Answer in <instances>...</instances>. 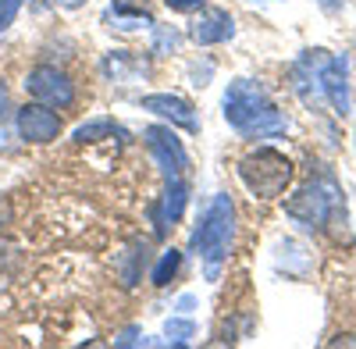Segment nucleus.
<instances>
[{
    "label": "nucleus",
    "instance_id": "obj_3",
    "mask_svg": "<svg viewBox=\"0 0 356 349\" xmlns=\"http://www.w3.org/2000/svg\"><path fill=\"white\" fill-rule=\"evenodd\" d=\"M339 211H346V193L332 174H317L285 200V218L303 232H324Z\"/></svg>",
    "mask_w": 356,
    "mask_h": 349
},
{
    "label": "nucleus",
    "instance_id": "obj_1",
    "mask_svg": "<svg viewBox=\"0 0 356 349\" xmlns=\"http://www.w3.org/2000/svg\"><path fill=\"white\" fill-rule=\"evenodd\" d=\"M221 114L228 129L246 139H275L289 132V118L257 79H232L221 93Z\"/></svg>",
    "mask_w": 356,
    "mask_h": 349
},
{
    "label": "nucleus",
    "instance_id": "obj_25",
    "mask_svg": "<svg viewBox=\"0 0 356 349\" xmlns=\"http://www.w3.org/2000/svg\"><path fill=\"white\" fill-rule=\"evenodd\" d=\"M193 307H196V300H193V296H182V300H178V310H182V314H189Z\"/></svg>",
    "mask_w": 356,
    "mask_h": 349
},
{
    "label": "nucleus",
    "instance_id": "obj_6",
    "mask_svg": "<svg viewBox=\"0 0 356 349\" xmlns=\"http://www.w3.org/2000/svg\"><path fill=\"white\" fill-rule=\"evenodd\" d=\"M143 143H146V150H150V157L157 161V168L164 171V182L186 179L189 154L182 147V139L175 136V125H150V129H143Z\"/></svg>",
    "mask_w": 356,
    "mask_h": 349
},
{
    "label": "nucleus",
    "instance_id": "obj_21",
    "mask_svg": "<svg viewBox=\"0 0 356 349\" xmlns=\"http://www.w3.org/2000/svg\"><path fill=\"white\" fill-rule=\"evenodd\" d=\"M139 335H143V328H125L122 335L114 339V346H139V342H143Z\"/></svg>",
    "mask_w": 356,
    "mask_h": 349
},
{
    "label": "nucleus",
    "instance_id": "obj_18",
    "mask_svg": "<svg viewBox=\"0 0 356 349\" xmlns=\"http://www.w3.org/2000/svg\"><path fill=\"white\" fill-rule=\"evenodd\" d=\"M164 335H168V342H175V346H186V342L196 335V325L189 321V317H171V321L164 325Z\"/></svg>",
    "mask_w": 356,
    "mask_h": 349
},
{
    "label": "nucleus",
    "instance_id": "obj_26",
    "mask_svg": "<svg viewBox=\"0 0 356 349\" xmlns=\"http://www.w3.org/2000/svg\"><path fill=\"white\" fill-rule=\"evenodd\" d=\"M8 218H11V211H8V203H0V225H8Z\"/></svg>",
    "mask_w": 356,
    "mask_h": 349
},
{
    "label": "nucleus",
    "instance_id": "obj_19",
    "mask_svg": "<svg viewBox=\"0 0 356 349\" xmlns=\"http://www.w3.org/2000/svg\"><path fill=\"white\" fill-rule=\"evenodd\" d=\"M22 4H25V0H0V36H4L8 29L15 25V18H18Z\"/></svg>",
    "mask_w": 356,
    "mask_h": 349
},
{
    "label": "nucleus",
    "instance_id": "obj_15",
    "mask_svg": "<svg viewBox=\"0 0 356 349\" xmlns=\"http://www.w3.org/2000/svg\"><path fill=\"white\" fill-rule=\"evenodd\" d=\"M107 136H125V129L118 125L114 118H89L86 125L75 129V143H97V139H107Z\"/></svg>",
    "mask_w": 356,
    "mask_h": 349
},
{
    "label": "nucleus",
    "instance_id": "obj_13",
    "mask_svg": "<svg viewBox=\"0 0 356 349\" xmlns=\"http://www.w3.org/2000/svg\"><path fill=\"white\" fill-rule=\"evenodd\" d=\"M186 200H189L186 179H171V182H164V196H161V203L154 207L157 232H168V225L175 228V221L182 218V211H186Z\"/></svg>",
    "mask_w": 356,
    "mask_h": 349
},
{
    "label": "nucleus",
    "instance_id": "obj_24",
    "mask_svg": "<svg viewBox=\"0 0 356 349\" xmlns=\"http://www.w3.org/2000/svg\"><path fill=\"white\" fill-rule=\"evenodd\" d=\"M43 4H54V8H65V11H79L86 0H43Z\"/></svg>",
    "mask_w": 356,
    "mask_h": 349
},
{
    "label": "nucleus",
    "instance_id": "obj_16",
    "mask_svg": "<svg viewBox=\"0 0 356 349\" xmlns=\"http://www.w3.org/2000/svg\"><path fill=\"white\" fill-rule=\"evenodd\" d=\"M150 54H157V57H164V54H175L178 50V43H182V33H178L175 25H157L154 22V29H150Z\"/></svg>",
    "mask_w": 356,
    "mask_h": 349
},
{
    "label": "nucleus",
    "instance_id": "obj_4",
    "mask_svg": "<svg viewBox=\"0 0 356 349\" xmlns=\"http://www.w3.org/2000/svg\"><path fill=\"white\" fill-rule=\"evenodd\" d=\"M292 174H296L292 161L275 147H257L239 161V179L250 189V196H257V200L285 196V189L292 186Z\"/></svg>",
    "mask_w": 356,
    "mask_h": 349
},
{
    "label": "nucleus",
    "instance_id": "obj_22",
    "mask_svg": "<svg viewBox=\"0 0 356 349\" xmlns=\"http://www.w3.org/2000/svg\"><path fill=\"white\" fill-rule=\"evenodd\" d=\"M8 111H11V90H8V82L0 79V122H4Z\"/></svg>",
    "mask_w": 356,
    "mask_h": 349
},
{
    "label": "nucleus",
    "instance_id": "obj_23",
    "mask_svg": "<svg viewBox=\"0 0 356 349\" xmlns=\"http://www.w3.org/2000/svg\"><path fill=\"white\" fill-rule=\"evenodd\" d=\"M314 4H317L324 15H335V11H342V4H346V0H314Z\"/></svg>",
    "mask_w": 356,
    "mask_h": 349
},
{
    "label": "nucleus",
    "instance_id": "obj_8",
    "mask_svg": "<svg viewBox=\"0 0 356 349\" xmlns=\"http://www.w3.org/2000/svg\"><path fill=\"white\" fill-rule=\"evenodd\" d=\"M15 129L25 143H36V147H43V143H54L57 136H61V114H57L54 107L47 104H25L18 111V118H15Z\"/></svg>",
    "mask_w": 356,
    "mask_h": 349
},
{
    "label": "nucleus",
    "instance_id": "obj_14",
    "mask_svg": "<svg viewBox=\"0 0 356 349\" xmlns=\"http://www.w3.org/2000/svg\"><path fill=\"white\" fill-rule=\"evenodd\" d=\"M146 243H132V246H125L122 253L114 257V275L122 278V285H136L139 278H143V268H146Z\"/></svg>",
    "mask_w": 356,
    "mask_h": 349
},
{
    "label": "nucleus",
    "instance_id": "obj_10",
    "mask_svg": "<svg viewBox=\"0 0 356 349\" xmlns=\"http://www.w3.org/2000/svg\"><path fill=\"white\" fill-rule=\"evenodd\" d=\"M235 36V18L225 11V8H200V15L193 18L189 25V40L196 47H218V43H228Z\"/></svg>",
    "mask_w": 356,
    "mask_h": 349
},
{
    "label": "nucleus",
    "instance_id": "obj_2",
    "mask_svg": "<svg viewBox=\"0 0 356 349\" xmlns=\"http://www.w3.org/2000/svg\"><path fill=\"white\" fill-rule=\"evenodd\" d=\"M232 236H235V203L228 193H218L207 207L200 228L193 232V246L200 250L203 260V278L218 282L221 268L228 264V250H232Z\"/></svg>",
    "mask_w": 356,
    "mask_h": 349
},
{
    "label": "nucleus",
    "instance_id": "obj_12",
    "mask_svg": "<svg viewBox=\"0 0 356 349\" xmlns=\"http://www.w3.org/2000/svg\"><path fill=\"white\" fill-rule=\"evenodd\" d=\"M104 25L118 33H139V29H154V11L146 0H111L104 11Z\"/></svg>",
    "mask_w": 356,
    "mask_h": 349
},
{
    "label": "nucleus",
    "instance_id": "obj_17",
    "mask_svg": "<svg viewBox=\"0 0 356 349\" xmlns=\"http://www.w3.org/2000/svg\"><path fill=\"white\" fill-rule=\"evenodd\" d=\"M178 268H182V253H178V250H164V253H161V260H157V268L150 271V282L164 289V285L178 275Z\"/></svg>",
    "mask_w": 356,
    "mask_h": 349
},
{
    "label": "nucleus",
    "instance_id": "obj_7",
    "mask_svg": "<svg viewBox=\"0 0 356 349\" xmlns=\"http://www.w3.org/2000/svg\"><path fill=\"white\" fill-rule=\"evenodd\" d=\"M321 97L328 100V107L346 118L353 107V93H349V57L346 54H328L321 65Z\"/></svg>",
    "mask_w": 356,
    "mask_h": 349
},
{
    "label": "nucleus",
    "instance_id": "obj_11",
    "mask_svg": "<svg viewBox=\"0 0 356 349\" xmlns=\"http://www.w3.org/2000/svg\"><path fill=\"white\" fill-rule=\"evenodd\" d=\"M100 75L107 82H143L150 79V57L132 54V50H107L100 57Z\"/></svg>",
    "mask_w": 356,
    "mask_h": 349
},
{
    "label": "nucleus",
    "instance_id": "obj_5",
    "mask_svg": "<svg viewBox=\"0 0 356 349\" xmlns=\"http://www.w3.org/2000/svg\"><path fill=\"white\" fill-rule=\"evenodd\" d=\"M25 93L36 104H47L54 111H68L75 104V82L57 65H36L25 75Z\"/></svg>",
    "mask_w": 356,
    "mask_h": 349
},
{
    "label": "nucleus",
    "instance_id": "obj_20",
    "mask_svg": "<svg viewBox=\"0 0 356 349\" xmlns=\"http://www.w3.org/2000/svg\"><path fill=\"white\" fill-rule=\"evenodd\" d=\"M164 4H168L171 11H178V15H196L207 0H164Z\"/></svg>",
    "mask_w": 356,
    "mask_h": 349
},
{
    "label": "nucleus",
    "instance_id": "obj_9",
    "mask_svg": "<svg viewBox=\"0 0 356 349\" xmlns=\"http://www.w3.org/2000/svg\"><path fill=\"white\" fill-rule=\"evenodd\" d=\"M139 104H143V111H150L154 118H161V122H168L175 129H186L189 136L200 132L196 107L186 97H178V93H150V97H143Z\"/></svg>",
    "mask_w": 356,
    "mask_h": 349
}]
</instances>
